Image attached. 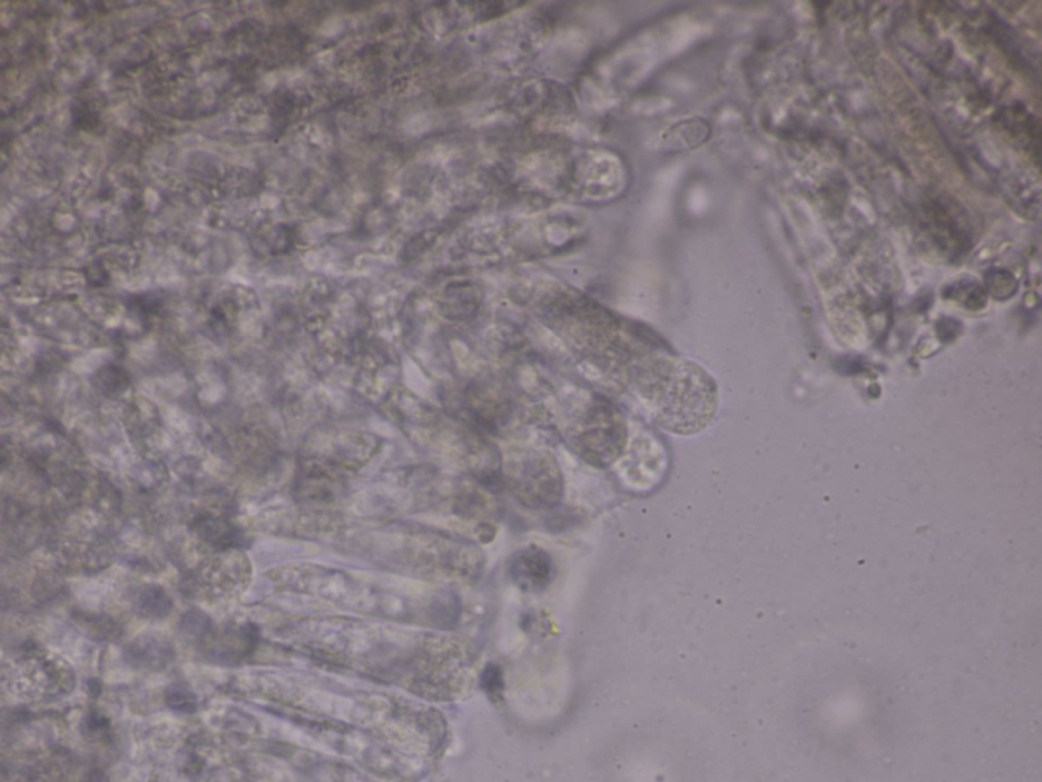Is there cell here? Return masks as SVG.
Returning a JSON list of instances; mask_svg holds the SVG:
<instances>
[{"label":"cell","instance_id":"obj_1","mask_svg":"<svg viewBox=\"0 0 1042 782\" xmlns=\"http://www.w3.org/2000/svg\"><path fill=\"white\" fill-rule=\"evenodd\" d=\"M648 415L677 436H692L711 424L719 408V387L699 364L667 359L646 368L635 379Z\"/></svg>","mask_w":1042,"mask_h":782},{"label":"cell","instance_id":"obj_2","mask_svg":"<svg viewBox=\"0 0 1042 782\" xmlns=\"http://www.w3.org/2000/svg\"><path fill=\"white\" fill-rule=\"evenodd\" d=\"M570 441L586 462L604 468L622 456L627 425L621 413L602 397H594L570 429Z\"/></svg>","mask_w":1042,"mask_h":782},{"label":"cell","instance_id":"obj_3","mask_svg":"<svg viewBox=\"0 0 1042 782\" xmlns=\"http://www.w3.org/2000/svg\"><path fill=\"white\" fill-rule=\"evenodd\" d=\"M510 476L511 488L528 506H551L563 491V478L552 457H528L510 471Z\"/></svg>","mask_w":1042,"mask_h":782},{"label":"cell","instance_id":"obj_4","mask_svg":"<svg viewBox=\"0 0 1042 782\" xmlns=\"http://www.w3.org/2000/svg\"><path fill=\"white\" fill-rule=\"evenodd\" d=\"M511 578L524 592H540L548 587L553 575L551 556L541 548H521L511 561Z\"/></svg>","mask_w":1042,"mask_h":782},{"label":"cell","instance_id":"obj_5","mask_svg":"<svg viewBox=\"0 0 1042 782\" xmlns=\"http://www.w3.org/2000/svg\"><path fill=\"white\" fill-rule=\"evenodd\" d=\"M962 217L941 204L934 205L930 216L931 235L935 241H943L951 249H960L970 244V232L963 227Z\"/></svg>","mask_w":1042,"mask_h":782},{"label":"cell","instance_id":"obj_6","mask_svg":"<svg viewBox=\"0 0 1042 782\" xmlns=\"http://www.w3.org/2000/svg\"><path fill=\"white\" fill-rule=\"evenodd\" d=\"M943 297L962 303L967 309H982L987 303L986 286L967 276L950 281L943 289Z\"/></svg>","mask_w":1042,"mask_h":782},{"label":"cell","instance_id":"obj_7","mask_svg":"<svg viewBox=\"0 0 1042 782\" xmlns=\"http://www.w3.org/2000/svg\"><path fill=\"white\" fill-rule=\"evenodd\" d=\"M987 278L996 281V284L1000 281V285L989 286V289H991V293L994 294L995 297H1012L1013 293H1015L1016 288H1019V285H1016V280L1013 278L1012 274L1007 271H1001V269L1000 271L999 269H995V271L989 273Z\"/></svg>","mask_w":1042,"mask_h":782},{"label":"cell","instance_id":"obj_8","mask_svg":"<svg viewBox=\"0 0 1042 782\" xmlns=\"http://www.w3.org/2000/svg\"><path fill=\"white\" fill-rule=\"evenodd\" d=\"M167 700L168 704L178 711H193L196 706L195 697H193L190 692H186L184 690H174L168 692Z\"/></svg>","mask_w":1042,"mask_h":782}]
</instances>
